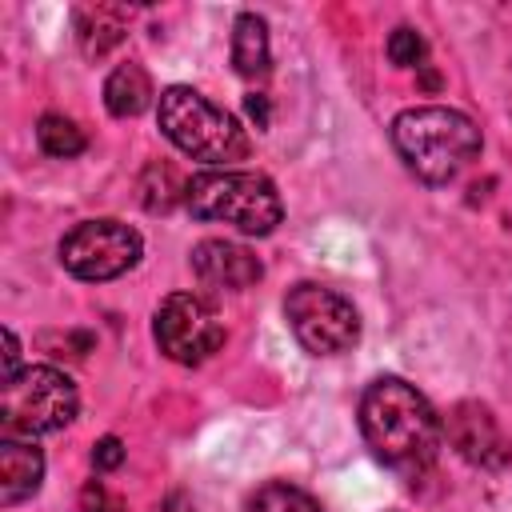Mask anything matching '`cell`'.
I'll list each match as a JSON object with an SVG mask.
<instances>
[{"label": "cell", "instance_id": "16", "mask_svg": "<svg viewBox=\"0 0 512 512\" xmlns=\"http://www.w3.org/2000/svg\"><path fill=\"white\" fill-rule=\"evenodd\" d=\"M248 512H324L304 488L288 480H268L248 496Z\"/></svg>", "mask_w": 512, "mask_h": 512}, {"label": "cell", "instance_id": "7", "mask_svg": "<svg viewBox=\"0 0 512 512\" xmlns=\"http://www.w3.org/2000/svg\"><path fill=\"white\" fill-rule=\"evenodd\" d=\"M144 252V240L136 228H128L124 220L100 216V220H80L76 228L64 232L60 240V264L88 284L100 280H116L128 268H136Z\"/></svg>", "mask_w": 512, "mask_h": 512}, {"label": "cell", "instance_id": "6", "mask_svg": "<svg viewBox=\"0 0 512 512\" xmlns=\"http://www.w3.org/2000/svg\"><path fill=\"white\" fill-rule=\"evenodd\" d=\"M284 316L292 336L300 340L304 352L312 356H340L360 340V316L348 296L324 284H296L284 296Z\"/></svg>", "mask_w": 512, "mask_h": 512}, {"label": "cell", "instance_id": "10", "mask_svg": "<svg viewBox=\"0 0 512 512\" xmlns=\"http://www.w3.org/2000/svg\"><path fill=\"white\" fill-rule=\"evenodd\" d=\"M192 272H196L200 284H208V288H232V292L252 288L264 276L260 260L244 244H232V240H200L192 248Z\"/></svg>", "mask_w": 512, "mask_h": 512}, {"label": "cell", "instance_id": "14", "mask_svg": "<svg viewBox=\"0 0 512 512\" xmlns=\"http://www.w3.org/2000/svg\"><path fill=\"white\" fill-rule=\"evenodd\" d=\"M124 24L112 8H80L76 12V40L84 48V56H104L112 44H120Z\"/></svg>", "mask_w": 512, "mask_h": 512}, {"label": "cell", "instance_id": "5", "mask_svg": "<svg viewBox=\"0 0 512 512\" xmlns=\"http://www.w3.org/2000/svg\"><path fill=\"white\" fill-rule=\"evenodd\" d=\"M80 396L76 384L48 364H32L20 368L12 380H4V396H0V428L8 440L16 436H48L60 432L76 420Z\"/></svg>", "mask_w": 512, "mask_h": 512}, {"label": "cell", "instance_id": "17", "mask_svg": "<svg viewBox=\"0 0 512 512\" xmlns=\"http://www.w3.org/2000/svg\"><path fill=\"white\" fill-rule=\"evenodd\" d=\"M388 60L396 68H420V60H424V36L416 28H408V24H400L388 36Z\"/></svg>", "mask_w": 512, "mask_h": 512}, {"label": "cell", "instance_id": "21", "mask_svg": "<svg viewBox=\"0 0 512 512\" xmlns=\"http://www.w3.org/2000/svg\"><path fill=\"white\" fill-rule=\"evenodd\" d=\"M244 108H248V116L256 120V128H268V96L252 92V96L244 100Z\"/></svg>", "mask_w": 512, "mask_h": 512}, {"label": "cell", "instance_id": "18", "mask_svg": "<svg viewBox=\"0 0 512 512\" xmlns=\"http://www.w3.org/2000/svg\"><path fill=\"white\" fill-rule=\"evenodd\" d=\"M120 460H124V444L116 436H104L92 444V468L96 472H112V468H120Z\"/></svg>", "mask_w": 512, "mask_h": 512}, {"label": "cell", "instance_id": "2", "mask_svg": "<svg viewBox=\"0 0 512 512\" xmlns=\"http://www.w3.org/2000/svg\"><path fill=\"white\" fill-rule=\"evenodd\" d=\"M392 148L416 180L448 184L480 152V128L456 108H404L392 120Z\"/></svg>", "mask_w": 512, "mask_h": 512}, {"label": "cell", "instance_id": "19", "mask_svg": "<svg viewBox=\"0 0 512 512\" xmlns=\"http://www.w3.org/2000/svg\"><path fill=\"white\" fill-rule=\"evenodd\" d=\"M84 512H124L116 500H108V492L100 484H88L84 488Z\"/></svg>", "mask_w": 512, "mask_h": 512}, {"label": "cell", "instance_id": "1", "mask_svg": "<svg viewBox=\"0 0 512 512\" xmlns=\"http://www.w3.org/2000/svg\"><path fill=\"white\" fill-rule=\"evenodd\" d=\"M360 432L384 468L400 476H416L436 460L444 440V420L408 380L380 376L360 396Z\"/></svg>", "mask_w": 512, "mask_h": 512}, {"label": "cell", "instance_id": "12", "mask_svg": "<svg viewBox=\"0 0 512 512\" xmlns=\"http://www.w3.org/2000/svg\"><path fill=\"white\" fill-rule=\"evenodd\" d=\"M232 64L244 80H256L272 68V44H268V24L256 12H240L232 24Z\"/></svg>", "mask_w": 512, "mask_h": 512}, {"label": "cell", "instance_id": "4", "mask_svg": "<svg viewBox=\"0 0 512 512\" xmlns=\"http://www.w3.org/2000/svg\"><path fill=\"white\" fill-rule=\"evenodd\" d=\"M184 204L196 220H220L248 236H268L284 220L280 192L260 172H204L184 188Z\"/></svg>", "mask_w": 512, "mask_h": 512}, {"label": "cell", "instance_id": "15", "mask_svg": "<svg viewBox=\"0 0 512 512\" xmlns=\"http://www.w3.org/2000/svg\"><path fill=\"white\" fill-rule=\"evenodd\" d=\"M36 144H40L48 156H56V160H72V156H80V152L88 148V140H84V132L76 128V120L60 116V112L40 116V124H36Z\"/></svg>", "mask_w": 512, "mask_h": 512}, {"label": "cell", "instance_id": "3", "mask_svg": "<svg viewBox=\"0 0 512 512\" xmlns=\"http://www.w3.org/2000/svg\"><path fill=\"white\" fill-rule=\"evenodd\" d=\"M156 120H160V132L200 164H232V160H244L248 152V136L240 120L216 108L204 92L188 84H172L160 92Z\"/></svg>", "mask_w": 512, "mask_h": 512}, {"label": "cell", "instance_id": "11", "mask_svg": "<svg viewBox=\"0 0 512 512\" xmlns=\"http://www.w3.org/2000/svg\"><path fill=\"white\" fill-rule=\"evenodd\" d=\"M44 480V456L36 444L24 440H4L0 444V504L12 508L28 496L40 492Z\"/></svg>", "mask_w": 512, "mask_h": 512}, {"label": "cell", "instance_id": "8", "mask_svg": "<svg viewBox=\"0 0 512 512\" xmlns=\"http://www.w3.org/2000/svg\"><path fill=\"white\" fill-rule=\"evenodd\" d=\"M156 344L176 364H204L224 344V324L216 320L212 304L196 292H172L156 308Z\"/></svg>", "mask_w": 512, "mask_h": 512}, {"label": "cell", "instance_id": "13", "mask_svg": "<svg viewBox=\"0 0 512 512\" xmlns=\"http://www.w3.org/2000/svg\"><path fill=\"white\" fill-rule=\"evenodd\" d=\"M152 80L140 64H116L104 80V104L112 116H140L148 104H152Z\"/></svg>", "mask_w": 512, "mask_h": 512}, {"label": "cell", "instance_id": "20", "mask_svg": "<svg viewBox=\"0 0 512 512\" xmlns=\"http://www.w3.org/2000/svg\"><path fill=\"white\" fill-rule=\"evenodd\" d=\"M20 372V340L12 328H4V380H12Z\"/></svg>", "mask_w": 512, "mask_h": 512}, {"label": "cell", "instance_id": "9", "mask_svg": "<svg viewBox=\"0 0 512 512\" xmlns=\"http://www.w3.org/2000/svg\"><path fill=\"white\" fill-rule=\"evenodd\" d=\"M444 436H448V444H452L468 464H476V468H484V472H500V468L512 464V440L504 436L500 420H496L484 404H476V400H460V404L448 412Z\"/></svg>", "mask_w": 512, "mask_h": 512}]
</instances>
